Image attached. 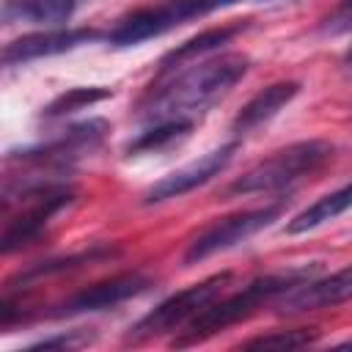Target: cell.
<instances>
[{"label":"cell","instance_id":"4","mask_svg":"<svg viewBox=\"0 0 352 352\" xmlns=\"http://www.w3.org/2000/svg\"><path fill=\"white\" fill-rule=\"evenodd\" d=\"M333 157V146L327 140H300L292 143L272 157L256 162L239 179L226 187V195H258V192H278L300 179L316 173Z\"/></svg>","mask_w":352,"mask_h":352},{"label":"cell","instance_id":"9","mask_svg":"<svg viewBox=\"0 0 352 352\" xmlns=\"http://www.w3.org/2000/svg\"><path fill=\"white\" fill-rule=\"evenodd\" d=\"M236 148H239V143L231 140V143H223V146L206 151L204 157L187 162L184 168H176L173 173L162 176L160 182H154V184L143 192V204H162V201L179 198V195H184V192H190V190H195V187L212 182L214 176H220V173L231 165Z\"/></svg>","mask_w":352,"mask_h":352},{"label":"cell","instance_id":"19","mask_svg":"<svg viewBox=\"0 0 352 352\" xmlns=\"http://www.w3.org/2000/svg\"><path fill=\"white\" fill-rule=\"evenodd\" d=\"M316 341L314 327H297V330H278V333H264L250 341H245L248 349H300L311 346Z\"/></svg>","mask_w":352,"mask_h":352},{"label":"cell","instance_id":"20","mask_svg":"<svg viewBox=\"0 0 352 352\" xmlns=\"http://www.w3.org/2000/svg\"><path fill=\"white\" fill-rule=\"evenodd\" d=\"M85 341V336L80 333H60V336H52V338H41L36 344H30L28 349H72V346H80Z\"/></svg>","mask_w":352,"mask_h":352},{"label":"cell","instance_id":"10","mask_svg":"<svg viewBox=\"0 0 352 352\" xmlns=\"http://www.w3.org/2000/svg\"><path fill=\"white\" fill-rule=\"evenodd\" d=\"M148 286H151V280H148L146 275L124 272V275L99 280V283H94V286H85L82 292L72 294L55 314H58V316H77V314L107 311V308H116V305H121V302H126V300L143 294Z\"/></svg>","mask_w":352,"mask_h":352},{"label":"cell","instance_id":"5","mask_svg":"<svg viewBox=\"0 0 352 352\" xmlns=\"http://www.w3.org/2000/svg\"><path fill=\"white\" fill-rule=\"evenodd\" d=\"M234 3H239V0H162V3L138 8L129 16H124L107 33V41H110V47H135V44H143L148 38H157V36L173 30L176 25H184L190 19L228 8Z\"/></svg>","mask_w":352,"mask_h":352},{"label":"cell","instance_id":"7","mask_svg":"<svg viewBox=\"0 0 352 352\" xmlns=\"http://www.w3.org/2000/svg\"><path fill=\"white\" fill-rule=\"evenodd\" d=\"M283 212V201H275V204H267V206H258V209H245V212H236V214H228V217H220L214 220L212 226H206L184 250V264H198L214 253H223L239 242H245L248 236L258 234L261 228H267L272 220H278Z\"/></svg>","mask_w":352,"mask_h":352},{"label":"cell","instance_id":"3","mask_svg":"<svg viewBox=\"0 0 352 352\" xmlns=\"http://www.w3.org/2000/svg\"><path fill=\"white\" fill-rule=\"evenodd\" d=\"M14 198H22L25 206L16 217L6 220V228H3V236H0V250L6 256L14 253V250H22L30 242H36L44 234V228L50 226V220L74 201V190L63 182H55V179H44V182L41 179H33V182L6 179L3 204L14 201Z\"/></svg>","mask_w":352,"mask_h":352},{"label":"cell","instance_id":"18","mask_svg":"<svg viewBox=\"0 0 352 352\" xmlns=\"http://www.w3.org/2000/svg\"><path fill=\"white\" fill-rule=\"evenodd\" d=\"M113 91L110 88H102V85H80V88H69L63 94H58L44 110H41V118L44 121H52V118H60L66 113H74V110H82V107H91L102 99H110Z\"/></svg>","mask_w":352,"mask_h":352},{"label":"cell","instance_id":"12","mask_svg":"<svg viewBox=\"0 0 352 352\" xmlns=\"http://www.w3.org/2000/svg\"><path fill=\"white\" fill-rule=\"evenodd\" d=\"M352 300V264L319 278V280H305L302 286L292 289L283 302H280V314H305V311H319V308H333Z\"/></svg>","mask_w":352,"mask_h":352},{"label":"cell","instance_id":"14","mask_svg":"<svg viewBox=\"0 0 352 352\" xmlns=\"http://www.w3.org/2000/svg\"><path fill=\"white\" fill-rule=\"evenodd\" d=\"M245 28H248L245 22L217 25V28H206V30H201L198 36H192V38L182 41L179 47H173L170 52H165V55H162V60H160V77H165V74L176 72V66L192 63V60H198V58H204V55H209V52L220 50V47H223V44H228L234 36H239Z\"/></svg>","mask_w":352,"mask_h":352},{"label":"cell","instance_id":"17","mask_svg":"<svg viewBox=\"0 0 352 352\" xmlns=\"http://www.w3.org/2000/svg\"><path fill=\"white\" fill-rule=\"evenodd\" d=\"M195 121L192 118H162V121H151L148 129H143L135 140L126 143V154H151V151H162L170 148L173 143L184 140L192 132Z\"/></svg>","mask_w":352,"mask_h":352},{"label":"cell","instance_id":"8","mask_svg":"<svg viewBox=\"0 0 352 352\" xmlns=\"http://www.w3.org/2000/svg\"><path fill=\"white\" fill-rule=\"evenodd\" d=\"M107 121L102 118H91L82 124L69 126L63 135L41 143V146H30L22 151H8L6 162H28V165H38V168H69L77 157L91 154L94 148H99V143L107 135Z\"/></svg>","mask_w":352,"mask_h":352},{"label":"cell","instance_id":"6","mask_svg":"<svg viewBox=\"0 0 352 352\" xmlns=\"http://www.w3.org/2000/svg\"><path fill=\"white\" fill-rule=\"evenodd\" d=\"M228 280H231V272H217V275H209V278L165 297L157 308H151L143 319H138L129 327L126 341L140 344V341H148V338H157L162 333H170V330L190 324L212 300H217V294L226 289Z\"/></svg>","mask_w":352,"mask_h":352},{"label":"cell","instance_id":"16","mask_svg":"<svg viewBox=\"0 0 352 352\" xmlns=\"http://www.w3.org/2000/svg\"><path fill=\"white\" fill-rule=\"evenodd\" d=\"M349 209H352V182L344 184V187H338V190H333V192H327V195H322V198H316L311 206H305L302 212H297V214L286 223V231H289V234L314 231V228H319V226L336 220L338 214H344V212H349Z\"/></svg>","mask_w":352,"mask_h":352},{"label":"cell","instance_id":"22","mask_svg":"<svg viewBox=\"0 0 352 352\" xmlns=\"http://www.w3.org/2000/svg\"><path fill=\"white\" fill-rule=\"evenodd\" d=\"M344 69L352 74V47H349V50H346V55H344Z\"/></svg>","mask_w":352,"mask_h":352},{"label":"cell","instance_id":"13","mask_svg":"<svg viewBox=\"0 0 352 352\" xmlns=\"http://www.w3.org/2000/svg\"><path fill=\"white\" fill-rule=\"evenodd\" d=\"M297 94H300V82H294V80H283V82H272V85L261 88V91H258L253 99H248V102L242 104V110L234 116L231 132H234L236 138L256 132L258 126L270 124Z\"/></svg>","mask_w":352,"mask_h":352},{"label":"cell","instance_id":"21","mask_svg":"<svg viewBox=\"0 0 352 352\" xmlns=\"http://www.w3.org/2000/svg\"><path fill=\"white\" fill-rule=\"evenodd\" d=\"M352 28V0H341V6L327 16L324 30L327 33H344Z\"/></svg>","mask_w":352,"mask_h":352},{"label":"cell","instance_id":"1","mask_svg":"<svg viewBox=\"0 0 352 352\" xmlns=\"http://www.w3.org/2000/svg\"><path fill=\"white\" fill-rule=\"evenodd\" d=\"M248 66H250L248 55H239V52L220 55L198 66H190L173 74L160 88H151L140 99L138 116L148 121L192 118V113H201L217 99H223L248 74Z\"/></svg>","mask_w":352,"mask_h":352},{"label":"cell","instance_id":"11","mask_svg":"<svg viewBox=\"0 0 352 352\" xmlns=\"http://www.w3.org/2000/svg\"><path fill=\"white\" fill-rule=\"evenodd\" d=\"M99 38V30L94 28H69V30H44V33H30L22 36L11 44L3 47V63L6 66H22L36 58H50L69 52L74 47H82L88 41Z\"/></svg>","mask_w":352,"mask_h":352},{"label":"cell","instance_id":"15","mask_svg":"<svg viewBox=\"0 0 352 352\" xmlns=\"http://www.w3.org/2000/svg\"><path fill=\"white\" fill-rule=\"evenodd\" d=\"M77 0H3V19L30 25H60L72 19Z\"/></svg>","mask_w":352,"mask_h":352},{"label":"cell","instance_id":"2","mask_svg":"<svg viewBox=\"0 0 352 352\" xmlns=\"http://www.w3.org/2000/svg\"><path fill=\"white\" fill-rule=\"evenodd\" d=\"M316 264H302V267H292L283 272H270V275H258L250 283H245L239 292L223 297V300H212L190 324H184L182 336L173 338V346H192L201 344L217 333H223L231 324H239L245 319H250L264 302L289 294L292 289L302 286L305 280H311L316 275Z\"/></svg>","mask_w":352,"mask_h":352}]
</instances>
